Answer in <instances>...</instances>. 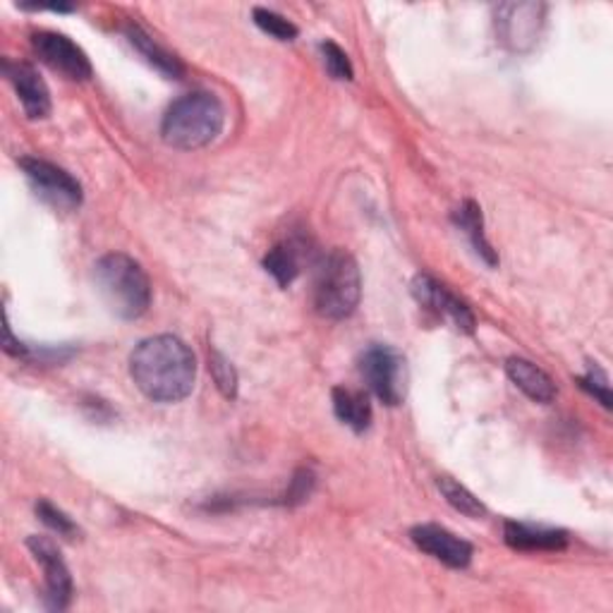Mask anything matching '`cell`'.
I'll list each match as a JSON object with an SVG mask.
<instances>
[{
    "label": "cell",
    "mask_w": 613,
    "mask_h": 613,
    "mask_svg": "<svg viewBox=\"0 0 613 613\" xmlns=\"http://www.w3.org/2000/svg\"><path fill=\"white\" fill-rule=\"evenodd\" d=\"M130 377L154 403H180L194 389L197 359L178 335H152L132 350Z\"/></svg>",
    "instance_id": "6da1fadb"
},
{
    "label": "cell",
    "mask_w": 613,
    "mask_h": 613,
    "mask_svg": "<svg viewBox=\"0 0 613 613\" xmlns=\"http://www.w3.org/2000/svg\"><path fill=\"white\" fill-rule=\"evenodd\" d=\"M94 281L108 309L125 321L144 317L152 307V281L140 261L128 255L110 252L98 259L94 264Z\"/></svg>",
    "instance_id": "7a4b0ae2"
},
{
    "label": "cell",
    "mask_w": 613,
    "mask_h": 613,
    "mask_svg": "<svg viewBox=\"0 0 613 613\" xmlns=\"http://www.w3.org/2000/svg\"><path fill=\"white\" fill-rule=\"evenodd\" d=\"M225 125V108L219 96L209 92H192L180 96L164 116L161 122V137L164 142L194 152V149L209 146L219 140Z\"/></svg>",
    "instance_id": "3957f363"
},
{
    "label": "cell",
    "mask_w": 613,
    "mask_h": 613,
    "mask_svg": "<svg viewBox=\"0 0 613 613\" xmlns=\"http://www.w3.org/2000/svg\"><path fill=\"white\" fill-rule=\"evenodd\" d=\"M362 276L355 257L345 249H331L317 264L315 309L323 319H347L359 305Z\"/></svg>",
    "instance_id": "277c9868"
},
{
    "label": "cell",
    "mask_w": 613,
    "mask_h": 613,
    "mask_svg": "<svg viewBox=\"0 0 613 613\" xmlns=\"http://www.w3.org/2000/svg\"><path fill=\"white\" fill-rule=\"evenodd\" d=\"M359 374L367 389L377 396L384 405L396 408L405 400L408 391V367L405 357L391 345L374 343L359 357Z\"/></svg>",
    "instance_id": "5b68a950"
},
{
    "label": "cell",
    "mask_w": 613,
    "mask_h": 613,
    "mask_svg": "<svg viewBox=\"0 0 613 613\" xmlns=\"http://www.w3.org/2000/svg\"><path fill=\"white\" fill-rule=\"evenodd\" d=\"M20 166L32 182L36 197H42L48 207H54L56 211H74L82 207V185L66 168L34 156L22 158Z\"/></svg>",
    "instance_id": "8992f818"
},
{
    "label": "cell",
    "mask_w": 613,
    "mask_h": 613,
    "mask_svg": "<svg viewBox=\"0 0 613 613\" xmlns=\"http://www.w3.org/2000/svg\"><path fill=\"white\" fill-rule=\"evenodd\" d=\"M32 48L42 62L72 82L92 80V60L70 36L58 32H36L32 34Z\"/></svg>",
    "instance_id": "52a82bcc"
},
{
    "label": "cell",
    "mask_w": 613,
    "mask_h": 613,
    "mask_svg": "<svg viewBox=\"0 0 613 613\" xmlns=\"http://www.w3.org/2000/svg\"><path fill=\"white\" fill-rule=\"evenodd\" d=\"M412 295H415L420 307L432 311V315H436L441 321H450L462 333H474L478 319H474L472 309L439 281L420 273V276L412 281Z\"/></svg>",
    "instance_id": "ba28073f"
},
{
    "label": "cell",
    "mask_w": 613,
    "mask_h": 613,
    "mask_svg": "<svg viewBox=\"0 0 613 613\" xmlns=\"http://www.w3.org/2000/svg\"><path fill=\"white\" fill-rule=\"evenodd\" d=\"M27 546L46 575V606L51 611L68 609L72 602V575L58 546L48 537H30Z\"/></svg>",
    "instance_id": "9c48e42d"
},
{
    "label": "cell",
    "mask_w": 613,
    "mask_h": 613,
    "mask_svg": "<svg viewBox=\"0 0 613 613\" xmlns=\"http://www.w3.org/2000/svg\"><path fill=\"white\" fill-rule=\"evenodd\" d=\"M410 537L424 554H429L432 558L441 561L444 566H448V568L462 570L472 563V554H474L472 544L465 542V540H460L458 534L441 528V524H432V522L417 524V528L410 530Z\"/></svg>",
    "instance_id": "30bf717a"
},
{
    "label": "cell",
    "mask_w": 613,
    "mask_h": 613,
    "mask_svg": "<svg viewBox=\"0 0 613 613\" xmlns=\"http://www.w3.org/2000/svg\"><path fill=\"white\" fill-rule=\"evenodd\" d=\"M3 72L8 82L12 84V90H15L24 113H27V118L42 120L51 113V92H48L39 70L30 66V62L5 58Z\"/></svg>",
    "instance_id": "8fae6325"
},
{
    "label": "cell",
    "mask_w": 613,
    "mask_h": 613,
    "mask_svg": "<svg viewBox=\"0 0 613 613\" xmlns=\"http://www.w3.org/2000/svg\"><path fill=\"white\" fill-rule=\"evenodd\" d=\"M504 540L518 552H561L568 544V534L554 528H534V524L508 520L504 524Z\"/></svg>",
    "instance_id": "7c38bea8"
},
{
    "label": "cell",
    "mask_w": 613,
    "mask_h": 613,
    "mask_svg": "<svg viewBox=\"0 0 613 613\" xmlns=\"http://www.w3.org/2000/svg\"><path fill=\"white\" fill-rule=\"evenodd\" d=\"M506 374L508 379L518 386V389L532 398L534 403H552L556 398V384L549 377L544 369H540L530 359L522 357H508L506 359Z\"/></svg>",
    "instance_id": "4fadbf2b"
},
{
    "label": "cell",
    "mask_w": 613,
    "mask_h": 613,
    "mask_svg": "<svg viewBox=\"0 0 613 613\" xmlns=\"http://www.w3.org/2000/svg\"><path fill=\"white\" fill-rule=\"evenodd\" d=\"M128 42L132 44V48L137 54H140L149 66H152L156 72L164 74L168 80H182L185 74V66L180 62V58H175L170 51H166L164 46H161L154 36H149L140 24H128Z\"/></svg>",
    "instance_id": "5bb4252c"
},
{
    "label": "cell",
    "mask_w": 613,
    "mask_h": 613,
    "mask_svg": "<svg viewBox=\"0 0 613 613\" xmlns=\"http://www.w3.org/2000/svg\"><path fill=\"white\" fill-rule=\"evenodd\" d=\"M333 412L335 417L355 434L367 432L372 424V403L365 391L338 386V389H333Z\"/></svg>",
    "instance_id": "9a60e30c"
},
{
    "label": "cell",
    "mask_w": 613,
    "mask_h": 613,
    "mask_svg": "<svg viewBox=\"0 0 613 613\" xmlns=\"http://www.w3.org/2000/svg\"><path fill=\"white\" fill-rule=\"evenodd\" d=\"M453 221H456L458 228L470 237L474 252H478L490 267H496L498 255L494 252V247L490 245V240H486V235H484V219H482L480 204L472 202V199L462 202L460 209L453 214Z\"/></svg>",
    "instance_id": "2e32d148"
},
{
    "label": "cell",
    "mask_w": 613,
    "mask_h": 613,
    "mask_svg": "<svg viewBox=\"0 0 613 613\" xmlns=\"http://www.w3.org/2000/svg\"><path fill=\"white\" fill-rule=\"evenodd\" d=\"M264 269L281 287L291 285L299 276V252L293 243H281L264 257Z\"/></svg>",
    "instance_id": "e0dca14e"
},
{
    "label": "cell",
    "mask_w": 613,
    "mask_h": 613,
    "mask_svg": "<svg viewBox=\"0 0 613 613\" xmlns=\"http://www.w3.org/2000/svg\"><path fill=\"white\" fill-rule=\"evenodd\" d=\"M439 492L444 494L446 502L453 506L458 512L468 518H484L486 516V506L480 502L465 486L458 484L456 480L450 478H439Z\"/></svg>",
    "instance_id": "ac0fdd59"
},
{
    "label": "cell",
    "mask_w": 613,
    "mask_h": 613,
    "mask_svg": "<svg viewBox=\"0 0 613 613\" xmlns=\"http://www.w3.org/2000/svg\"><path fill=\"white\" fill-rule=\"evenodd\" d=\"M252 17H255L257 27L261 32H267L269 36H273V39H279V42H295L297 39L299 32H297L295 24L291 20H285L283 15H279V12L267 10V8H255Z\"/></svg>",
    "instance_id": "d6986e66"
},
{
    "label": "cell",
    "mask_w": 613,
    "mask_h": 613,
    "mask_svg": "<svg viewBox=\"0 0 613 613\" xmlns=\"http://www.w3.org/2000/svg\"><path fill=\"white\" fill-rule=\"evenodd\" d=\"M36 516L46 524V528H51L54 532H58L60 537H66V540H74V537L80 534L78 522H74L68 512H62L58 506H54L51 502H36Z\"/></svg>",
    "instance_id": "ffe728a7"
},
{
    "label": "cell",
    "mask_w": 613,
    "mask_h": 613,
    "mask_svg": "<svg viewBox=\"0 0 613 613\" xmlns=\"http://www.w3.org/2000/svg\"><path fill=\"white\" fill-rule=\"evenodd\" d=\"M321 56H323V66H327L329 74L338 82H353L355 80V70L353 62H350L347 54L343 51L341 46L335 42H321Z\"/></svg>",
    "instance_id": "44dd1931"
},
{
    "label": "cell",
    "mask_w": 613,
    "mask_h": 613,
    "mask_svg": "<svg viewBox=\"0 0 613 613\" xmlns=\"http://www.w3.org/2000/svg\"><path fill=\"white\" fill-rule=\"evenodd\" d=\"M209 369H211V377H214L219 391L233 400L237 396V372L231 365V359L221 355L219 350H211L209 353Z\"/></svg>",
    "instance_id": "7402d4cb"
},
{
    "label": "cell",
    "mask_w": 613,
    "mask_h": 613,
    "mask_svg": "<svg viewBox=\"0 0 613 613\" xmlns=\"http://www.w3.org/2000/svg\"><path fill=\"white\" fill-rule=\"evenodd\" d=\"M578 384L582 389L590 393L592 398H597L599 403H602L606 410L611 408V391H609V381H606V374L599 369V367H590V372L585 374V377L578 379Z\"/></svg>",
    "instance_id": "603a6c76"
},
{
    "label": "cell",
    "mask_w": 613,
    "mask_h": 613,
    "mask_svg": "<svg viewBox=\"0 0 613 613\" xmlns=\"http://www.w3.org/2000/svg\"><path fill=\"white\" fill-rule=\"evenodd\" d=\"M311 490H315V474L309 470H297L295 478L291 480V486L285 492V504L287 506H297L309 498Z\"/></svg>",
    "instance_id": "cb8c5ba5"
},
{
    "label": "cell",
    "mask_w": 613,
    "mask_h": 613,
    "mask_svg": "<svg viewBox=\"0 0 613 613\" xmlns=\"http://www.w3.org/2000/svg\"><path fill=\"white\" fill-rule=\"evenodd\" d=\"M5 353L8 355H15V357L27 355V347H24L20 341H15V335H12V329H10V321L8 319H5Z\"/></svg>",
    "instance_id": "d4e9b609"
}]
</instances>
